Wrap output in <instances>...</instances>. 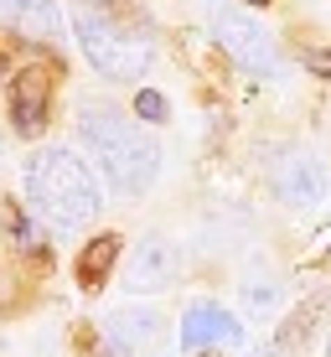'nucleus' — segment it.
<instances>
[{
    "label": "nucleus",
    "mask_w": 331,
    "mask_h": 357,
    "mask_svg": "<svg viewBox=\"0 0 331 357\" xmlns=\"http://www.w3.org/2000/svg\"><path fill=\"white\" fill-rule=\"evenodd\" d=\"M134 114L151 119V125H161V119H166V98L155 89H140V93H134Z\"/></svg>",
    "instance_id": "14"
},
{
    "label": "nucleus",
    "mask_w": 331,
    "mask_h": 357,
    "mask_svg": "<svg viewBox=\"0 0 331 357\" xmlns=\"http://www.w3.org/2000/svg\"><path fill=\"white\" fill-rule=\"evenodd\" d=\"M0 151H6V140H0Z\"/></svg>",
    "instance_id": "19"
},
{
    "label": "nucleus",
    "mask_w": 331,
    "mask_h": 357,
    "mask_svg": "<svg viewBox=\"0 0 331 357\" xmlns=\"http://www.w3.org/2000/svg\"><path fill=\"white\" fill-rule=\"evenodd\" d=\"M305 68H311L316 78H331V47H316V52H305Z\"/></svg>",
    "instance_id": "15"
},
{
    "label": "nucleus",
    "mask_w": 331,
    "mask_h": 357,
    "mask_svg": "<svg viewBox=\"0 0 331 357\" xmlns=\"http://www.w3.org/2000/svg\"><path fill=\"white\" fill-rule=\"evenodd\" d=\"M72 26H78L83 57H88L93 73H104L109 83H130V78H140V73L151 68V42H145V36L114 31L99 10H78V16H72Z\"/></svg>",
    "instance_id": "3"
},
{
    "label": "nucleus",
    "mask_w": 331,
    "mask_h": 357,
    "mask_svg": "<svg viewBox=\"0 0 331 357\" xmlns=\"http://www.w3.org/2000/svg\"><path fill=\"white\" fill-rule=\"evenodd\" d=\"M243 342V326L233 321V311L213 301H197L187 305V316H181V347L187 352H213V347H238Z\"/></svg>",
    "instance_id": "6"
},
{
    "label": "nucleus",
    "mask_w": 331,
    "mask_h": 357,
    "mask_svg": "<svg viewBox=\"0 0 331 357\" xmlns=\"http://www.w3.org/2000/svg\"><path fill=\"white\" fill-rule=\"evenodd\" d=\"M176 275H181V249L171 238H140L134 243V254H130V264H125V285L134 295H155V290H171L176 285Z\"/></svg>",
    "instance_id": "5"
},
{
    "label": "nucleus",
    "mask_w": 331,
    "mask_h": 357,
    "mask_svg": "<svg viewBox=\"0 0 331 357\" xmlns=\"http://www.w3.org/2000/svg\"><path fill=\"white\" fill-rule=\"evenodd\" d=\"M0 16H6L16 31L36 36V42L57 36V26H63V16H57V0H0Z\"/></svg>",
    "instance_id": "10"
},
{
    "label": "nucleus",
    "mask_w": 331,
    "mask_h": 357,
    "mask_svg": "<svg viewBox=\"0 0 331 357\" xmlns=\"http://www.w3.org/2000/svg\"><path fill=\"white\" fill-rule=\"evenodd\" d=\"M326 357H331V342H326Z\"/></svg>",
    "instance_id": "18"
},
{
    "label": "nucleus",
    "mask_w": 331,
    "mask_h": 357,
    "mask_svg": "<svg viewBox=\"0 0 331 357\" xmlns=\"http://www.w3.org/2000/svg\"><path fill=\"white\" fill-rule=\"evenodd\" d=\"M213 36L243 73H254V78H269V73H275V42H269V31L249 16V10L213 6Z\"/></svg>",
    "instance_id": "4"
},
{
    "label": "nucleus",
    "mask_w": 331,
    "mask_h": 357,
    "mask_svg": "<svg viewBox=\"0 0 331 357\" xmlns=\"http://www.w3.org/2000/svg\"><path fill=\"white\" fill-rule=\"evenodd\" d=\"M275 192L285 207H316L326 197V171L316 155H290L285 166L275 171Z\"/></svg>",
    "instance_id": "9"
},
{
    "label": "nucleus",
    "mask_w": 331,
    "mask_h": 357,
    "mask_svg": "<svg viewBox=\"0 0 331 357\" xmlns=\"http://www.w3.org/2000/svg\"><path fill=\"white\" fill-rule=\"evenodd\" d=\"M47 114H52V73L47 68H21L16 89H10V119H16V135H42Z\"/></svg>",
    "instance_id": "7"
},
{
    "label": "nucleus",
    "mask_w": 331,
    "mask_h": 357,
    "mask_svg": "<svg viewBox=\"0 0 331 357\" xmlns=\"http://www.w3.org/2000/svg\"><path fill=\"white\" fill-rule=\"evenodd\" d=\"M243 6H269V0H243Z\"/></svg>",
    "instance_id": "17"
},
{
    "label": "nucleus",
    "mask_w": 331,
    "mask_h": 357,
    "mask_svg": "<svg viewBox=\"0 0 331 357\" xmlns=\"http://www.w3.org/2000/svg\"><path fill=\"white\" fill-rule=\"evenodd\" d=\"M99 6H109V0H78V10H99Z\"/></svg>",
    "instance_id": "16"
},
{
    "label": "nucleus",
    "mask_w": 331,
    "mask_h": 357,
    "mask_svg": "<svg viewBox=\"0 0 331 357\" xmlns=\"http://www.w3.org/2000/svg\"><path fill=\"white\" fill-rule=\"evenodd\" d=\"M243 305H249L254 316H269L279 305V285H269V280H254V285H243Z\"/></svg>",
    "instance_id": "13"
},
{
    "label": "nucleus",
    "mask_w": 331,
    "mask_h": 357,
    "mask_svg": "<svg viewBox=\"0 0 331 357\" xmlns=\"http://www.w3.org/2000/svg\"><path fill=\"white\" fill-rule=\"evenodd\" d=\"M114 259H119V238H114V233H99V238L78 254V285H83V290H104Z\"/></svg>",
    "instance_id": "11"
},
{
    "label": "nucleus",
    "mask_w": 331,
    "mask_h": 357,
    "mask_svg": "<svg viewBox=\"0 0 331 357\" xmlns=\"http://www.w3.org/2000/svg\"><path fill=\"white\" fill-rule=\"evenodd\" d=\"M78 140L88 145V155L99 161V171L109 176L114 192H125V197L151 192L155 171H161V151L151 145V135L134 125V119L114 114V109H83Z\"/></svg>",
    "instance_id": "2"
},
{
    "label": "nucleus",
    "mask_w": 331,
    "mask_h": 357,
    "mask_svg": "<svg viewBox=\"0 0 331 357\" xmlns=\"http://www.w3.org/2000/svg\"><path fill=\"white\" fill-rule=\"evenodd\" d=\"M155 337H161V316L145 311V305H125V311H114L104 321V342H109V352H114V357L145 352Z\"/></svg>",
    "instance_id": "8"
},
{
    "label": "nucleus",
    "mask_w": 331,
    "mask_h": 357,
    "mask_svg": "<svg viewBox=\"0 0 331 357\" xmlns=\"http://www.w3.org/2000/svg\"><path fill=\"white\" fill-rule=\"evenodd\" d=\"M264 357H275V352H264Z\"/></svg>",
    "instance_id": "20"
},
{
    "label": "nucleus",
    "mask_w": 331,
    "mask_h": 357,
    "mask_svg": "<svg viewBox=\"0 0 331 357\" xmlns=\"http://www.w3.org/2000/svg\"><path fill=\"white\" fill-rule=\"evenodd\" d=\"M0 228L10 233V243H16L21 254H42V233H36L31 213H21L16 202H0Z\"/></svg>",
    "instance_id": "12"
},
{
    "label": "nucleus",
    "mask_w": 331,
    "mask_h": 357,
    "mask_svg": "<svg viewBox=\"0 0 331 357\" xmlns=\"http://www.w3.org/2000/svg\"><path fill=\"white\" fill-rule=\"evenodd\" d=\"M26 207L47 228L78 233L99 218L104 192H99V176L88 171V161L78 151H68V145H57V151H42L26 161Z\"/></svg>",
    "instance_id": "1"
}]
</instances>
